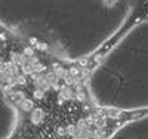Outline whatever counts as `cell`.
<instances>
[{"instance_id": "2", "label": "cell", "mask_w": 148, "mask_h": 139, "mask_svg": "<svg viewBox=\"0 0 148 139\" xmlns=\"http://www.w3.org/2000/svg\"><path fill=\"white\" fill-rule=\"evenodd\" d=\"M117 2H119V0H104L105 6H114V5H116Z\"/></svg>"}, {"instance_id": "1", "label": "cell", "mask_w": 148, "mask_h": 139, "mask_svg": "<svg viewBox=\"0 0 148 139\" xmlns=\"http://www.w3.org/2000/svg\"><path fill=\"white\" fill-rule=\"evenodd\" d=\"M40 118H42V111H40V110H36V111L33 112V120L37 121V120H40Z\"/></svg>"}]
</instances>
